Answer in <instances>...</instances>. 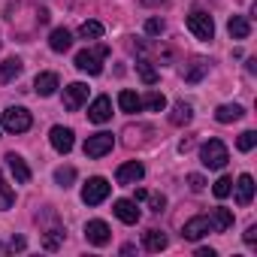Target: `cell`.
I'll use <instances>...</instances> for the list:
<instances>
[{
  "label": "cell",
  "instance_id": "836d02e7",
  "mask_svg": "<svg viewBox=\"0 0 257 257\" xmlns=\"http://www.w3.org/2000/svg\"><path fill=\"white\" fill-rule=\"evenodd\" d=\"M146 34H152V37L164 34V22H161V19H149V22H146Z\"/></svg>",
  "mask_w": 257,
  "mask_h": 257
},
{
  "label": "cell",
  "instance_id": "9c48e42d",
  "mask_svg": "<svg viewBox=\"0 0 257 257\" xmlns=\"http://www.w3.org/2000/svg\"><path fill=\"white\" fill-rule=\"evenodd\" d=\"M85 100H88V85L85 82H73V85L64 88V106H67V112H79L85 106Z\"/></svg>",
  "mask_w": 257,
  "mask_h": 257
},
{
  "label": "cell",
  "instance_id": "ffe728a7",
  "mask_svg": "<svg viewBox=\"0 0 257 257\" xmlns=\"http://www.w3.org/2000/svg\"><path fill=\"white\" fill-rule=\"evenodd\" d=\"M245 115V109L239 106V103H224V106H218L215 109V118L221 121V124H230V121H239Z\"/></svg>",
  "mask_w": 257,
  "mask_h": 257
},
{
  "label": "cell",
  "instance_id": "5bb4252c",
  "mask_svg": "<svg viewBox=\"0 0 257 257\" xmlns=\"http://www.w3.org/2000/svg\"><path fill=\"white\" fill-rule=\"evenodd\" d=\"M233 188H236V203L239 206H251V200H254V179L248 173H242Z\"/></svg>",
  "mask_w": 257,
  "mask_h": 257
},
{
  "label": "cell",
  "instance_id": "f1b7e54d",
  "mask_svg": "<svg viewBox=\"0 0 257 257\" xmlns=\"http://www.w3.org/2000/svg\"><path fill=\"white\" fill-rule=\"evenodd\" d=\"M212 194H215L218 200H224V197H230V194H233V179H230V176H221V179L215 182V188H212Z\"/></svg>",
  "mask_w": 257,
  "mask_h": 257
},
{
  "label": "cell",
  "instance_id": "6da1fadb",
  "mask_svg": "<svg viewBox=\"0 0 257 257\" xmlns=\"http://www.w3.org/2000/svg\"><path fill=\"white\" fill-rule=\"evenodd\" d=\"M109 58V46H94V49H82L76 55V70L88 73V76H100L103 73V61Z\"/></svg>",
  "mask_w": 257,
  "mask_h": 257
},
{
  "label": "cell",
  "instance_id": "74e56055",
  "mask_svg": "<svg viewBox=\"0 0 257 257\" xmlns=\"http://www.w3.org/2000/svg\"><path fill=\"white\" fill-rule=\"evenodd\" d=\"M197 257H215V251L212 248H197Z\"/></svg>",
  "mask_w": 257,
  "mask_h": 257
},
{
  "label": "cell",
  "instance_id": "5b68a950",
  "mask_svg": "<svg viewBox=\"0 0 257 257\" xmlns=\"http://www.w3.org/2000/svg\"><path fill=\"white\" fill-rule=\"evenodd\" d=\"M188 31L197 37V40H212L215 37V22H212V16L209 13H203V10H194L191 16H188Z\"/></svg>",
  "mask_w": 257,
  "mask_h": 257
},
{
  "label": "cell",
  "instance_id": "cb8c5ba5",
  "mask_svg": "<svg viewBox=\"0 0 257 257\" xmlns=\"http://www.w3.org/2000/svg\"><path fill=\"white\" fill-rule=\"evenodd\" d=\"M209 73V61H203V58H197L194 64H191V70L185 73V82H191V85H197L203 76Z\"/></svg>",
  "mask_w": 257,
  "mask_h": 257
},
{
  "label": "cell",
  "instance_id": "7c38bea8",
  "mask_svg": "<svg viewBox=\"0 0 257 257\" xmlns=\"http://www.w3.org/2000/svg\"><path fill=\"white\" fill-rule=\"evenodd\" d=\"M112 212H115V218H118L121 224H137L140 215H143L140 206H137V200H115Z\"/></svg>",
  "mask_w": 257,
  "mask_h": 257
},
{
  "label": "cell",
  "instance_id": "8992f818",
  "mask_svg": "<svg viewBox=\"0 0 257 257\" xmlns=\"http://www.w3.org/2000/svg\"><path fill=\"white\" fill-rule=\"evenodd\" d=\"M112 146H115V137L106 134V131H100V134L88 137V143H85V158H103V155L112 152Z\"/></svg>",
  "mask_w": 257,
  "mask_h": 257
},
{
  "label": "cell",
  "instance_id": "f546056e",
  "mask_svg": "<svg viewBox=\"0 0 257 257\" xmlns=\"http://www.w3.org/2000/svg\"><path fill=\"white\" fill-rule=\"evenodd\" d=\"M13 203H16V194H13V188L4 182V176H0V212H7Z\"/></svg>",
  "mask_w": 257,
  "mask_h": 257
},
{
  "label": "cell",
  "instance_id": "9a60e30c",
  "mask_svg": "<svg viewBox=\"0 0 257 257\" xmlns=\"http://www.w3.org/2000/svg\"><path fill=\"white\" fill-rule=\"evenodd\" d=\"M58 73H40L37 79H34V91L40 94V97H52L55 91H58Z\"/></svg>",
  "mask_w": 257,
  "mask_h": 257
},
{
  "label": "cell",
  "instance_id": "484cf974",
  "mask_svg": "<svg viewBox=\"0 0 257 257\" xmlns=\"http://www.w3.org/2000/svg\"><path fill=\"white\" fill-rule=\"evenodd\" d=\"M137 70H140V76H143L146 85H155V82H158V70L152 67L149 58H140V61H137Z\"/></svg>",
  "mask_w": 257,
  "mask_h": 257
},
{
  "label": "cell",
  "instance_id": "2e32d148",
  "mask_svg": "<svg viewBox=\"0 0 257 257\" xmlns=\"http://www.w3.org/2000/svg\"><path fill=\"white\" fill-rule=\"evenodd\" d=\"M7 164H10V170H13V176H16V182H19V185L31 182V167L25 164V158H22V155L10 152V155H7Z\"/></svg>",
  "mask_w": 257,
  "mask_h": 257
},
{
  "label": "cell",
  "instance_id": "d590c367",
  "mask_svg": "<svg viewBox=\"0 0 257 257\" xmlns=\"http://www.w3.org/2000/svg\"><path fill=\"white\" fill-rule=\"evenodd\" d=\"M254 242H257V224H251L245 230V245H254Z\"/></svg>",
  "mask_w": 257,
  "mask_h": 257
},
{
  "label": "cell",
  "instance_id": "4316f807",
  "mask_svg": "<svg viewBox=\"0 0 257 257\" xmlns=\"http://www.w3.org/2000/svg\"><path fill=\"white\" fill-rule=\"evenodd\" d=\"M146 248L155 251V254L164 251V248H167V236H164L161 230H149V233H146Z\"/></svg>",
  "mask_w": 257,
  "mask_h": 257
},
{
  "label": "cell",
  "instance_id": "30bf717a",
  "mask_svg": "<svg viewBox=\"0 0 257 257\" xmlns=\"http://www.w3.org/2000/svg\"><path fill=\"white\" fill-rule=\"evenodd\" d=\"M209 233H215V230H212L209 215H197V218L185 221V227H182V236H185V239H191V242H197V239H203V236H209Z\"/></svg>",
  "mask_w": 257,
  "mask_h": 257
},
{
  "label": "cell",
  "instance_id": "e0dca14e",
  "mask_svg": "<svg viewBox=\"0 0 257 257\" xmlns=\"http://www.w3.org/2000/svg\"><path fill=\"white\" fill-rule=\"evenodd\" d=\"M209 221H212V230H215V233H227V230L233 227V212L224 209V206H218V209L209 215Z\"/></svg>",
  "mask_w": 257,
  "mask_h": 257
},
{
  "label": "cell",
  "instance_id": "83f0119b",
  "mask_svg": "<svg viewBox=\"0 0 257 257\" xmlns=\"http://www.w3.org/2000/svg\"><path fill=\"white\" fill-rule=\"evenodd\" d=\"M79 37H82V40H100V37H103V25H100V22H85V25L79 28Z\"/></svg>",
  "mask_w": 257,
  "mask_h": 257
},
{
  "label": "cell",
  "instance_id": "1f68e13d",
  "mask_svg": "<svg viewBox=\"0 0 257 257\" xmlns=\"http://www.w3.org/2000/svg\"><path fill=\"white\" fill-rule=\"evenodd\" d=\"M73 179H76V170H73V167H61V170H55V182H58L61 188H70Z\"/></svg>",
  "mask_w": 257,
  "mask_h": 257
},
{
  "label": "cell",
  "instance_id": "4dcf8cb0",
  "mask_svg": "<svg viewBox=\"0 0 257 257\" xmlns=\"http://www.w3.org/2000/svg\"><path fill=\"white\" fill-rule=\"evenodd\" d=\"M254 146H257V134H254V131L239 134V140H236V149H239V152H251Z\"/></svg>",
  "mask_w": 257,
  "mask_h": 257
},
{
  "label": "cell",
  "instance_id": "8fae6325",
  "mask_svg": "<svg viewBox=\"0 0 257 257\" xmlns=\"http://www.w3.org/2000/svg\"><path fill=\"white\" fill-rule=\"evenodd\" d=\"M85 239H88L91 245H106V242L112 239V230H109V224H106V221L94 218V221H88V224H85Z\"/></svg>",
  "mask_w": 257,
  "mask_h": 257
},
{
  "label": "cell",
  "instance_id": "7a4b0ae2",
  "mask_svg": "<svg viewBox=\"0 0 257 257\" xmlns=\"http://www.w3.org/2000/svg\"><path fill=\"white\" fill-rule=\"evenodd\" d=\"M200 161H203L206 170H224L227 161H230V152H227V146L221 140H209L200 149Z\"/></svg>",
  "mask_w": 257,
  "mask_h": 257
},
{
  "label": "cell",
  "instance_id": "44dd1931",
  "mask_svg": "<svg viewBox=\"0 0 257 257\" xmlns=\"http://www.w3.org/2000/svg\"><path fill=\"white\" fill-rule=\"evenodd\" d=\"M118 106H121V112L134 115V112L143 109V100H140V94H134V91H121V94H118Z\"/></svg>",
  "mask_w": 257,
  "mask_h": 257
},
{
  "label": "cell",
  "instance_id": "8d00e7d4",
  "mask_svg": "<svg viewBox=\"0 0 257 257\" xmlns=\"http://www.w3.org/2000/svg\"><path fill=\"white\" fill-rule=\"evenodd\" d=\"M10 248H13V251H22V248H25V239H22V236H19V239H13V242H10Z\"/></svg>",
  "mask_w": 257,
  "mask_h": 257
},
{
  "label": "cell",
  "instance_id": "ab89813d",
  "mask_svg": "<svg viewBox=\"0 0 257 257\" xmlns=\"http://www.w3.org/2000/svg\"><path fill=\"white\" fill-rule=\"evenodd\" d=\"M0 254H7V245H4V242H0Z\"/></svg>",
  "mask_w": 257,
  "mask_h": 257
},
{
  "label": "cell",
  "instance_id": "7402d4cb",
  "mask_svg": "<svg viewBox=\"0 0 257 257\" xmlns=\"http://www.w3.org/2000/svg\"><path fill=\"white\" fill-rule=\"evenodd\" d=\"M191 118H194V109H191V103H185V100H179V103L173 106V112H170V121H173L176 127L188 124Z\"/></svg>",
  "mask_w": 257,
  "mask_h": 257
},
{
  "label": "cell",
  "instance_id": "52a82bcc",
  "mask_svg": "<svg viewBox=\"0 0 257 257\" xmlns=\"http://www.w3.org/2000/svg\"><path fill=\"white\" fill-rule=\"evenodd\" d=\"M143 176H146V167H143L140 161H127V164H121V167H118L115 182H118V185H124V188H131V185L143 182Z\"/></svg>",
  "mask_w": 257,
  "mask_h": 257
},
{
  "label": "cell",
  "instance_id": "f35d334b",
  "mask_svg": "<svg viewBox=\"0 0 257 257\" xmlns=\"http://www.w3.org/2000/svg\"><path fill=\"white\" fill-rule=\"evenodd\" d=\"M146 7H158V4H164V0H143Z\"/></svg>",
  "mask_w": 257,
  "mask_h": 257
},
{
  "label": "cell",
  "instance_id": "d6a6232c",
  "mask_svg": "<svg viewBox=\"0 0 257 257\" xmlns=\"http://www.w3.org/2000/svg\"><path fill=\"white\" fill-rule=\"evenodd\" d=\"M146 200H149L152 212H161V209L167 206V197H164V194H146Z\"/></svg>",
  "mask_w": 257,
  "mask_h": 257
},
{
  "label": "cell",
  "instance_id": "3957f363",
  "mask_svg": "<svg viewBox=\"0 0 257 257\" xmlns=\"http://www.w3.org/2000/svg\"><path fill=\"white\" fill-rule=\"evenodd\" d=\"M0 124H4V131H10V134H25V131H31L34 118L25 106H10V109H4Z\"/></svg>",
  "mask_w": 257,
  "mask_h": 257
},
{
  "label": "cell",
  "instance_id": "e575fe53",
  "mask_svg": "<svg viewBox=\"0 0 257 257\" xmlns=\"http://www.w3.org/2000/svg\"><path fill=\"white\" fill-rule=\"evenodd\" d=\"M188 185H191V191H203V188H206V179L197 176V173H191V176H188Z\"/></svg>",
  "mask_w": 257,
  "mask_h": 257
},
{
  "label": "cell",
  "instance_id": "603a6c76",
  "mask_svg": "<svg viewBox=\"0 0 257 257\" xmlns=\"http://www.w3.org/2000/svg\"><path fill=\"white\" fill-rule=\"evenodd\" d=\"M19 73H22V61L19 58H7L4 64H0V82H13Z\"/></svg>",
  "mask_w": 257,
  "mask_h": 257
},
{
  "label": "cell",
  "instance_id": "d6986e66",
  "mask_svg": "<svg viewBox=\"0 0 257 257\" xmlns=\"http://www.w3.org/2000/svg\"><path fill=\"white\" fill-rule=\"evenodd\" d=\"M49 46H52V52H67L73 46V34L67 28H55L52 37H49Z\"/></svg>",
  "mask_w": 257,
  "mask_h": 257
},
{
  "label": "cell",
  "instance_id": "ba28073f",
  "mask_svg": "<svg viewBox=\"0 0 257 257\" xmlns=\"http://www.w3.org/2000/svg\"><path fill=\"white\" fill-rule=\"evenodd\" d=\"M73 137H76V134L70 131V127H61V124H55V127H52V131H49V140H52V149H55L58 155H70V152H73V143H76Z\"/></svg>",
  "mask_w": 257,
  "mask_h": 257
},
{
  "label": "cell",
  "instance_id": "277c9868",
  "mask_svg": "<svg viewBox=\"0 0 257 257\" xmlns=\"http://www.w3.org/2000/svg\"><path fill=\"white\" fill-rule=\"evenodd\" d=\"M109 191H112V185H109L103 176H94V179H88L85 188H82V203H85V206H100V203L109 197Z\"/></svg>",
  "mask_w": 257,
  "mask_h": 257
},
{
  "label": "cell",
  "instance_id": "d4e9b609",
  "mask_svg": "<svg viewBox=\"0 0 257 257\" xmlns=\"http://www.w3.org/2000/svg\"><path fill=\"white\" fill-rule=\"evenodd\" d=\"M140 100H143V106L152 109V112H164V106H167V97H164L161 91H149V94L140 97Z\"/></svg>",
  "mask_w": 257,
  "mask_h": 257
},
{
  "label": "cell",
  "instance_id": "4fadbf2b",
  "mask_svg": "<svg viewBox=\"0 0 257 257\" xmlns=\"http://www.w3.org/2000/svg\"><path fill=\"white\" fill-rule=\"evenodd\" d=\"M109 118H112V100H109V97H97V100L88 106V121L106 124Z\"/></svg>",
  "mask_w": 257,
  "mask_h": 257
},
{
  "label": "cell",
  "instance_id": "ac0fdd59",
  "mask_svg": "<svg viewBox=\"0 0 257 257\" xmlns=\"http://www.w3.org/2000/svg\"><path fill=\"white\" fill-rule=\"evenodd\" d=\"M227 31H230L233 40H248V34H251V22H248L245 16H233V19L227 22Z\"/></svg>",
  "mask_w": 257,
  "mask_h": 257
}]
</instances>
